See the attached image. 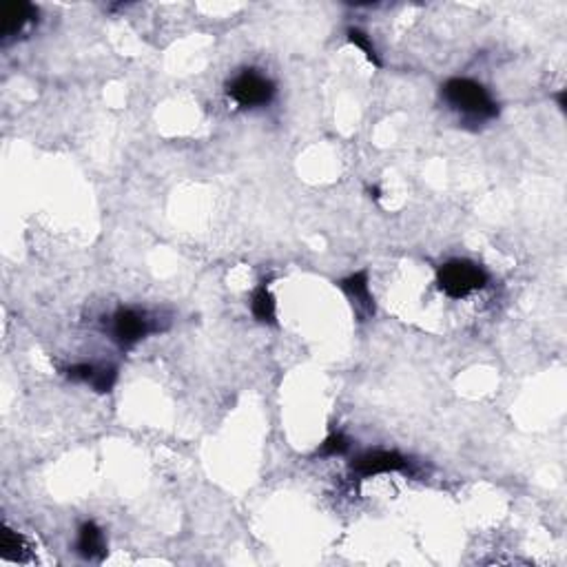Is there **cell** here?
I'll use <instances>...</instances> for the list:
<instances>
[{
  "mask_svg": "<svg viewBox=\"0 0 567 567\" xmlns=\"http://www.w3.org/2000/svg\"><path fill=\"white\" fill-rule=\"evenodd\" d=\"M441 98L448 107L461 113L465 125H483L499 116V104L492 100L486 87L470 78H450L441 87Z\"/></svg>",
  "mask_w": 567,
  "mask_h": 567,
  "instance_id": "1",
  "label": "cell"
},
{
  "mask_svg": "<svg viewBox=\"0 0 567 567\" xmlns=\"http://www.w3.org/2000/svg\"><path fill=\"white\" fill-rule=\"evenodd\" d=\"M439 291L452 300L472 295L474 291H481L487 284V272L479 264L468 259H452L443 264L437 272Z\"/></svg>",
  "mask_w": 567,
  "mask_h": 567,
  "instance_id": "2",
  "label": "cell"
},
{
  "mask_svg": "<svg viewBox=\"0 0 567 567\" xmlns=\"http://www.w3.org/2000/svg\"><path fill=\"white\" fill-rule=\"evenodd\" d=\"M228 98L235 100L240 107L253 109L264 107L272 100L275 96V82L271 78L262 76L255 69H244L241 73H237L231 82L226 85Z\"/></svg>",
  "mask_w": 567,
  "mask_h": 567,
  "instance_id": "3",
  "label": "cell"
},
{
  "mask_svg": "<svg viewBox=\"0 0 567 567\" xmlns=\"http://www.w3.org/2000/svg\"><path fill=\"white\" fill-rule=\"evenodd\" d=\"M156 331H160V326H156V322H153L147 310L120 309L111 318V335L122 349L138 344L140 340H144V337Z\"/></svg>",
  "mask_w": 567,
  "mask_h": 567,
  "instance_id": "4",
  "label": "cell"
},
{
  "mask_svg": "<svg viewBox=\"0 0 567 567\" xmlns=\"http://www.w3.org/2000/svg\"><path fill=\"white\" fill-rule=\"evenodd\" d=\"M408 468V459L399 452L390 450H375L357 456L353 461V472L359 477H375V474L386 472H402Z\"/></svg>",
  "mask_w": 567,
  "mask_h": 567,
  "instance_id": "5",
  "label": "cell"
},
{
  "mask_svg": "<svg viewBox=\"0 0 567 567\" xmlns=\"http://www.w3.org/2000/svg\"><path fill=\"white\" fill-rule=\"evenodd\" d=\"M65 375L72 381H80V384L91 386L96 393H111L116 386L118 372L113 366H96V364H73L65 371Z\"/></svg>",
  "mask_w": 567,
  "mask_h": 567,
  "instance_id": "6",
  "label": "cell"
},
{
  "mask_svg": "<svg viewBox=\"0 0 567 567\" xmlns=\"http://www.w3.org/2000/svg\"><path fill=\"white\" fill-rule=\"evenodd\" d=\"M0 19H3L0 36L7 41V38L11 36H19L29 23H34V20L38 19V10L32 3H23V0H19V3H7V5H3Z\"/></svg>",
  "mask_w": 567,
  "mask_h": 567,
  "instance_id": "7",
  "label": "cell"
},
{
  "mask_svg": "<svg viewBox=\"0 0 567 567\" xmlns=\"http://www.w3.org/2000/svg\"><path fill=\"white\" fill-rule=\"evenodd\" d=\"M76 552L87 561H103L107 556V540H104L103 530L94 521L82 523L78 530Z\"/></svg>",
  "mask_w": 567,
  "mask_h": 567,
  "instance_id": "8",
  "label": "cell"
},
{
  "mask_svg": "<svg viewBox=\"0 0 567 567\" xmlns=\"http://www.w3.org/2000/svg\"><path fill=\"white\" fill-rule=\"evenodd\" d=\"M340 288L346 295L353 300V304H357L364 310L362 315H375V297L371 295V287H368V272L359 271L355 275L346 277L340 281Z\"/></svg>",
  "mask_w": 567,
  "mask_h": 567,
  "instance_id": "9",
  "label": "cell"
},
{
  "mask_svg": "<svg viewBox=\"0 0 567 567\" xmlns=\"http://www.w3.org/2000/svg\"><path fill=\"white\" fill-rule=\"evenodd\" d=\"M250 310L253 318L262 324H275V297L268 291L266 281H262L250 295Z\"/></svg>",
  "mask_w": 567,
  "mask_h": 567,
  "instance_id": "10",
  "label": "cell"
},
{
  "mask_svg": "<svg viewBox=\"0 0 567 567\" xmlns=\"http://www.w3.org/2000/svg\"><path fill=\"white\" fill-rule=\"evenodd\" d=\"M0 549H3V556H5L7 561H19V563L29 561L25 539L19 534V532L10 530V527H3V540H0Z\"/></svg>",
  "mask_w": 567,
  "mask_h": 567,
  "instance_id": "11",
  "label": "cell"
},
{
  "mask_svg": "<svg viewBox=\"0 0 567 567\" xmlns=\"http://www.w3.org/2000/svg\"><path fill=\"white\" fill-rule=\"evenodd\" d=\"M350 439L344 433H333L326 441L322 443V448L318 450L319 456H341L350 450Z\"/></svg>",
  "mask_w": 567,
  "mask_h": 567,
  "instance_id": "12",
  "label": "cell"
},
{
  "mask_svg": "<svg viewBox=\"0 0 567 567\" xmlns=\"http://www.w3.org/2000/svg\"><path fill=\"white\" fill-rule=\"evenodd\" d=\"M349 41L353 42L355 47H359V50H362L364 54H366V58L371 60V63L375 65V67H381V60H379V56H377L375 45H372L371 36H368L366 32H362V29H357V27L349 29Z\"/></svg>",
  "mask_w": 567,
  "mask_h": 567,
  "instance_id": "13",
  "label": "cell"
},
{
  "mask_svg": "<svg viewBox=\"0 0 567 567\" xmlns=\"http://www.w3.org/2000/svg\"><path fill=\"white\" fill-rule=\"evenodd\" d=\"M556 100H558V107H561L563 111H565V91H561V94L556 96Z\"/></svg>",
  "mask_w": 567,
  "mask_h": 567,
  "instance_id": "14",
  "label": "cell"
}]
</instances>
